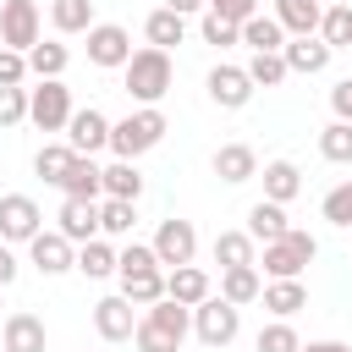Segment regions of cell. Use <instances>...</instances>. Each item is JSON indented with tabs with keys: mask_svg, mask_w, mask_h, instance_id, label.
<instances>
[{
	"mask_svg": "<svg viewBox=\"0 0 352 352\" xmlns=\"http://www.w3.org/2000/svg\"><path fill=\"white\" fill-rule=\"evenodd\" d=\"M116 280H121V297H132L138 308H148V302H160V297H165V264H143V270H121Z\"/></svg>",
	"mask_w": 352,
	"mask_h": 352,
	"instance_id": "20",
	"label": "cell"
},
{
	"mask_svg": "<svg viewBox=\"0 0 352 352\" xmlns=\"http://www.w3.org/2000/svg\"><path fill=\"white\" fill-rule=\"evenodd\" d=\"M143 33H148V44L170 50V44H182V38H187V16H182V11H170V6H160V11H148Z\"/></svg>",
	"mask_w": 352,
	"mask_h": 352,
	"instance_id": "27",
	"label": "cell"
},
{
	"mask_svg": "<svg viewBox=\"0 0 352 352\" xmlns=\"http://www.w3.org/2000/svg\"><path fill=\"white\" fill-rule=\"evenodd\" d=\"M319 154H324L330 165H352V121H330V126L319 132Z\"/></svg>",
	"mask_w": 352,
	"mask_h": 352,
	"instance_id": "38",
	"label": "cell"
},
{
	"mask_svg": "<svg viewBox=\"0 0 352 352\" xmlns=\"http://www.w3.org/2000/svg\"><path fill=\"white\" fill-rule=\"evenodd\" d=\"M0 352H6V341H0Z\"/></svg>",
	"mask_w": 352,
	"mask_h": 352,
	"instance_id": "49",
	"label": "cell"
},
{
	"mask_svg": "<svg viewBox=\"0 0 352 352\" xmlns=\"http://www.w3.org/2000/svg\"><path fill=\"white\" fill-rule=\"evenodd\" d=\"M28 121V88H0V126H22Z\"/></svg>",
	"mask_w": 352,
	"mask_h": 352,
	"instance_id": "43",
	"label": "cell"
},
{
	"mask_svg": "<svg viewBox=\"0 0 352 352\" xmlns=\"http://www.w3.org/2000/svg\"><path fill=\"white\" fill-rule=\"evenodd\" d=\"M236 330H242V308H236V302H226V297L209 292V297L192 308V336H198L204 346H231Z\"/></svg>",
	"mask_w": 352,
	"mask_h": 352,
	"instance_id": "6",
	"label": "cell"
},
{
	"mask_svg": "<svg viewBox=\"0 0 352 352\" xmlns=\"http://www.w3.org/2000/svg\"><path fill=\"white\" fill-rule=\"evenodd\" d=\"M258 352H302V341H297V330L286 319H275V324L258 330Z\"/></svg>",
	"mask_w": 352,
	"mask_h": 352,
	"instance_id": "40",
	"label": "cell"
},
{
	"mask_svg": "<svg viewBox=\"0 0 352 352\" xmlns=\"http://www.w3.org/2000/svg\"><path fill=\"white\" fill-rule=\"evenodd\" d=\"M0 44L22 50V55L38 44V6L33 0H0Z\"/></svg>",
	"mask_w": 352,
	"mask_h": 352,
	"instance_id": "7",
	"label": "cell"
},
{
	"mask_svg": "<svg viewBox=\"0 0 352 352\" xmlns=\"http://www.w3.org/2000/svg\"><path fill=\"white\" fill-rule=\"evenodd\" d=\"M11 280H16V253L0 242V286H11Z\"/></svg>",
	"mask_w": 352,
	"mask_h": 352,
	"instance_id": "46",
	"label": "cell"
},
{
	"mask_svg": "<svg viewBox=\"0 0 352 352\" xmlns=\"http://www.w3.org/2000/svg\"><path fill=\"white\" fill-rule=\"evenodd\" d=\"M209 11H220L226 22H248V16H258V0H209Z\"/></svg>",
	"mask_w": 352,
	"mask_h": 352,
	"instance_id": "44",
	"label": "cell"
},
{
	"mask_svg": "<svg viewBox=\"0 0 352 352\" xmlns=\"http://www.w3.org/2000/svg\"><path fill=\"white\" fill-rule=\"evenodd\" d=\"M132 226H138L132 198H99V231L104 236H132Z\"/></svg>",
	"mask_w": 352,
	"mask_h": 352,
	"instance_id": "33",
	"label": "cell"
},
{
	"mask_svg": "<svg viewBox=\"0 0 352 352\" xmlns=\"http://www.w3.org/2000/svg\"><path fill=\"white\" fill-rule=\"evenodd\" d=\"M248 77H253V88H280V82L292 77V66H286V55H280V50H253Z\"/></svg>",
	"mask_w": 352,
	"mask_h": 352,
	"instance_id": "32",
	"label": "cell"
},
{
	"mask_svg": "<svg viewBox=\"0 0 352 352\" xmlns=\"http://www.w3.org/2000/svg\"><path fill=\"white\" fill-rule=\"evenodd\" d=\"M214 176H220L226 187H242V182L258 176V154H253L248 143H220V148H214Z\"/></svg>",
	"mask_w": 352,
	"mask_h": 352,
	"instance_id": "15",
	"label": "cell"
},
{
	"mask_svg": "<svg viewBox=\"0 0 352 352\" xmlns=\"http://www.w3.org/2000/svg\"><path fill=\"white\" fill-rule=\"evenodd\" d=\"M66 143L77 148V154H99V148H110V121H104V110H72V121H66Z\"/></svg>",
	"mask_w": 352,
	"mask_h": 352,
	"instance_id": "14",
	"label": "cell"
},
{
	"mask_svg": "<svg viewBox=\"0 0 352 352\" xmlns=\"http://www.w3.org/2000/svg\"><path fill=\"white\" fill-rule=\"evenodd\" d=\"M258 242L248 236V231H220L214 236V264L220 270H236V264H258V253H253Z\"/></svg>",
	"mask_w": 352,
	"mask_h": 352,
	"instance_id": "30",
	"label": "cell"
},
{
	"mask_svg": "<svg viewBox=\"0 0 352 352\" xmlns=\"http://www.w3.org/2000/svg\"><path fill=\"white\" fill-rule=\"evenodd\" d=\"M242 44H248V50H280V44H286V28H280V16H275V11H258V16H248V22H242Z\"/></svg>",
	"mask_w": 352,
	"mask_h": 352,
	"instance_id": "28",
	"label": "cell"
},
{
	"mask_svg": "<svg viewBox=\"0 0 352 352\" xmlns=\"http://www.w3.org/2000/svg\"><path fill=\"white\" fill-rule=\"evenodd\" d=\"M0 292H6V286H0Z\"/></svg>",
	"mask_w": 352,
	"mask_h": 352,
	"instance_id": "50",
	"label": "cell"
},
{
	"mask_svg": "<svg viewBox=\"0 0 352 352\" xmlns=\"http://www.w3.org/2000/svg\"><path fill=\"white\" fill-rule=\"evenodd\" d=\"M292 226H286V204H275V198H258L253 209H248V236L253 242H280Z\"/></svg>",
	"mask_w": 352,
	"mask_h": 352,
	"instance_id": "22",
	"label": "cell"
},
{
	"mask_svg": "<svg viewBox=\"0 0 352 352\" xmlns=\"http://www.w3.org/2000/svg\"><path fill=\"white\" fill-rule=\"evenodd\" d=\"M280 55H286V66H292V72L314 77V72H324V66H330V55H336V50H330L324 38H314V33H302V38H286V44H280Z\"/></svg>",
	"mask_w": 352,
	"mask_h": 352,
	"instance_id": "17",
	"label": "cell"
},
{
	"mask_svg": "<svg viewBox=\"0 0 352 352\" xmlns=\"http://www.w3.org/2000/svg\"><path fill=\"white\" fill-rule=\"evenodd\" d=\"M28 258H33L38 275H66V270H77V248H72V236H60V231H38V236L28 242Z\"/></svg>",
	"mask_w": 352,
	"mask_h": 352,
	"instance_id": "10",
	"label": "cell"
},
{
	"mask_svg": "<svg viewBox=\"0 0 352 352\" xmlns=\"http://www.w3.org/2000/svg\"><path fill=\"white\" fill-rule=\"evenodd\" d=\"M55 220H60L55 231L72 236V242H94V236H99V204H88V198H66Z\"/></svg>",
	"mask_w": 352,
	"mask_h": 352,
	"instance_id": "19",
	"label": "cell"
},
{
	"mask_svg": "<svg viewBox=\"0 0 352 352\" xmlns=\"http://www.w3.org/2000/svg\"><path fill=\"white\" fill-rule=\"evenodd\" d=\"M104 198H143V170H138V160H116V165H104Z\"/></svg>",
	"mask_w": 352,
	"mask_h": 352,
	"instance_id": "29",
	"label": "cell"
},
{
	"mask_svg": "<svg viewBox=\"0 0 352 352\" xmlns=\"http://www.w3.org/2000/svg\"><path fill=\"white\" fill-rule=\"evenodd\" d=\"M165 132H170V126H165L160 104H143V110H132L126 121H110V148H116V160H138V154L160 148Z\"/></svg>",
	"mask_w": 352,
	"mask_h": 352,
	"instance_id": "3",
	"label": "cell"
},
{
	"mask_svg": "<svg viewBox=\"0 0 352 352\" xmlns=\"http://www.w3.org/2000/svg\"><path fill=\"white\" fill-rule=\"evenodd\" d=\"M187 330H192V308H187V302H176V297H160V302H148V308H143V319H138L132 341H138V352H182Z\"/></svg>",
	"mask_w": 352,
	"mask_h": 352,
	"instance_id": "1",
	"label": "cell"
},
{
	"mask_svg": "<svg viewBox=\"0 0 352 352\" xmlns=\"http://www.w3.org/2000/svg\"><path fill=\"white\" fill-rule=\"evenodd\" d=\"M264 308H270L275 319H292L297 308H308V286H302V280H270V286H264Z\"/></svg>",
	"mask_w": 352,
	"mask_h": 352,
	"instance_id": "31",
	"label": "cell"
},
{
	"mask_svg": "<svg viewBox=\"0 0 352 352\" xmlns=\"http://www.w3.org/2000/svg\"><path fill=\"white\" fill-rule=\"evenodd\" d=\"M132 308H138V302L121 297V292H116V297H99V302H94V330H99L104 341H132V330H138V314H132Z\"/></svg>",
	"mask_w": 352,
	"mask_h": 352,
	"instance_id": "13",
	"label": "cell"
},
{
	"mask_svg": "<svg viewBox=\"0 0 352 352\" xmlns=\"http://www.w3.org/2000/svg\"><path fill=\"white\" fill-rule=\"evenodd\" d=\"M28 121L38 132H66V121H72V88L60 77H38V88H28Z\"/></svg>",
	"mask_w": 352,
	"mask_h": 352,
	"instance_id": "5",
	"label": "cell"
},
{
	"mask_svg": "<svg viewBox=\"0 0 352 352\" xmlns=\"http://www.w3.org/2000/svg\"><path fill=\"white\" fill-rule=\"evenodd\" d=\"M302 352H352V346H346V341H308Z\"/></svg>",
	"mask_w": 352,
	"mask_h": 352,
	"instance_id": "47",
	"label": "cell"
},
{
	"mask_svg": "<svg viewBox=\"0 0 352 352\" xmlns=\"http://www.w3.org/2000/svg\"><path fill=\"white\" fill-rule=\"evenodd\" d=\"M330 110H336V121H352V77H341L330 88Z\"/></svg>",
	"mask_w": 352,
	"mask_h": 352,
	"instance_id": "45",
	"label": "cell"
},
{
	"mask_svg": "<svg viewBox=\"0 0 352 352\" xmlns=\"http://www.w3.org/2000/svg\"><path fill=\"white\" fill-rule=\"evenodd\" d=\"M198 33H204V44H214V50H231V44H242V28H236V22H226L220 11H204Z\"/></svg>",
	"mask_w": 352,
	"mask_h": 352,
	"instance_id": "39",
	"label": "cell"
},
{
	"mask_svg": "<svg viewBox=\"0 0 352 352\" xmlns=\"http://www.w3.org/2000/svg\"><path fill=\"white\" fill-rule=\"evenodd\" d=\"M319 258V242L308 236V231H286L280 242H264V275L270 280H297L302 275V264H314Z\"/></svg>",
	"mask_w": 352,
	"mask_h": 352,
	"instance_id": "4",
	"label": "cell"
},
{
	"mask_svg": "<svg viewBox=\"0 0 352 352\" xmlns=\"http://www.w3.org/2000/svg\"><path fill=\"white\" fill-rule=\"evenodd\" d=\"M72 160H77V148H72V143H44V148L33 154V170H38L44 182H55V187H60V176L72 170Z\"/></svg>",
	"mask_w": 352,
	"mask_h": 352,
	"instance_id": "36",
	"label": "cell"
},
{
	"mask_svg": "<svg viewBox=\"0 0 352 352\" xmlns=\"http://www.w3.org/2000/svg\"><path fill=\"white\" fill-rule=\"evenodd\" d=\"M28 82V55L0 44V88H22Z\"/></svg>",
	"mask_w": 352,
	"mask_h": 352,
	"instance_id": "42",
	"label": "cell"
},
{
	"mask_svg": "<svg viewBox=\"0 0 352 352\" xmlns=\"http://www.w3.org/2000/svg\"><path fill=\"white\" fill-rule=\"evenodd\" d=\"M165 6H170V11H182V16H187V11H204V6H209V0H165Z\"/></svg>",
	"mask_w": 352,
	"mask_h": 352,
	"instance_id": "48",
	"label": "cell"
},
{
	"mask_svg": "<svg viewBox=\"0 0 352 352\" xmlns=\"http://www.w3.org/2000/svg\"><path fill=\"white\" fill-rule=\"evenodd\" d=\"M220 297H226V302H236V308L258 302V297H264L258 264H236V270H220Z\"/></svg>",
	"mask_w": 352,
	"mask_h": 352,
	"instance_id": "23",
	"label": "cell"
},
{
	"mask_svg": "<svg viewBox=\"0 0 352 352\" xmlns=\"http://www.w3.org/2000/svg\"><path fill=\"white\" fill-rule=\"evenodd\" d=\"M154 253H160V264H192V253H198V231H192V220H160V231H154Z\"/></svg>",
	"mask_w": 352,
	"mask_h": 352,
	"instance_id": "12",
	"label": "cell"
},
{
	"mask_svg": "<svg viewBox=\"0 0 352 352\" xmlns=\"http://www.w3.org/2000/svg\"><path fill=\"white\" fill-rule=\"evenodd\" d=\"M0 341H6V352H44V319L28 314V308H16V314H6Z\"/></svg>",
	"mask_w": 352,
	"mask_h": 352,
	"instance_id": "16",
	"label": "cell"
},
{
	"mask_svg": "<svg viewBox=\"0 0 352 352\" xmlns=\"http://www.w3.org/2000/svg\"><path fill=\"white\" fill-rule=\"evenodd\" d=\"M60 192H66V198H88V204L104 198V170L94 165V154H77V160H72V170L60 176Z\"/></svg>",
	"mask_w": 352,
	"mask_h": 352,
	"instance_id": "18",
	"label": "cell"
},
{
	"mask_svg": "<svg viewBox=\"0 0 352 352\" xmlns=\"http://www.w3.org/2000/svg\"><path fill=\"white\" fill-rule=\"evenodd\" d=\"M121 72H126V94H132L138 104H160V99L170 94V82H176L170 50H160V44H148V50H132V60H126Z\"/></svg>",
	"mask_w": 352,
	"mask_h": 352,
	"instance_id": "2",
	"label": "cell"
},
{
	"mask_svg": "<svg viewBox=\"0 0 352 352\" xmlns=\"http://www.w3.org/2000/svg\"><path fill=\"white\" fill-rule=\"evenodd\" d=\"M209 99L220 104V110H242L248 99H253V77H248V66H209Z\"/></svg>",
	"mask_w": 352,
	"mask_h": 352,
	"instance_id": "11",
	"label": "cell"
},
{
	"mask_svg": "<svg viewBox=\"0 0 352 352\" xmlns=\"http://www.w3.org/2000/svg\"><path fill=\"white\" fill-rule=\"evenodd\" d=\"M44 231V214L28 192H6L0 198V242H33Z\"/></svg>",
	"mask_w": 352,
	"mask_h": 352,
	"instance_id": "8",
	"label": "cell"
},
{
	"mask_svg": "<svg viewBox=\"0 0 352 352\" xmlns=\"http://www.w3.org/2000/svg\"><path fill=\"white\" fill-rule=\"evenodd\" d=\"M209 292H214V286H209V275H204L198 264H176V270H165V297H176V302H187V308H198Z\"/></svg>",
	"mask_w": 352,
	"mask_h": 352,
	"instance_id": "21",
	"label": "cell"
},
{
	"mask_svg": "<svg viewBox=\"0 0 352 352\" xmlns=\"http://www.w3.org/2000/svg\"><path fill=\"white\" fill-rule=\"evenodd\" d=\"M66 60H72V50H66V44H44V38H38V44L28 50V72H33V77H60V72H66Z\"/></svg>",
	"mask_w": 352,
	"mask_h": 352,
	"instance_id": "37",
	"label": "cell"
},
{
	"mask_svg": "<svg viewBox=\"0 0 352 352\" xmlns=\"http://www.w3.org/2000/svg\"><path fill=\"white\" fill-rule=\"evenodd\" d=\"M50 22H55V33H88L94 28V0H55Z\"/></svg>",
	"mask_w": 352,
	"mask_h": 352,
	"instance_id": "34",
	"label": "cell"
},
{
	"mask_svg": "<svg viewBox=\"0 0 352 352\" xmlns=\"http://www.w3.org/2000/svg\"><path fill=\"white\" fill-rule=\"evenodd\" d=\"M275 16H280V28H286L292 38H302V33H319L324 6H319V0H275Z\"/></svg>",
	"mask_w": 352,
	"mask_h": 352,
	"instance_id": "25",
	"label": "cell"
},
{
	"mask_svg": "<svg viewBox=\"0 0 352 352\" xmlns=\"http://www.w3.org/2000/svg\"><path fill=\"white\" fill-rule=\"evenodd\" d=\"M297 192H302V170H297L292 160H270V165H264V198L292 204Z\"/></svg>",
	"mask_w": 352,
	"mask_h": 352,
	"instance_id": "26",
	"label": "cell"
},
{
	"mask_svg": "<svg viewBox=\"0 0 352 352\" xmlns=\"http://www.w3.org/2000/svg\"><path fill=\"white\" fill-rule=\"evenodd\" d=\"M319 38H324L330 50H346V44H352V6H346V0L324 6V16H319Z\"/></svg>",
	"mask_w": 352,
	"mask_h": 352,
	"instance_id": "35",
	"label": "cell"
},
{
	"mask_svg": "<svg viewBox=\"0 0 352 352\" xmlns=\"http://www.w3.org/2000/svg\"><path fill=\"white\" fill-rule=\"evenodd\" d=\"M88 60L94 66H126L132 60V33L121 22H94L88 28Z\"/></svg>",
	"mask_w": 352,
	"mask_h": 352,
	"instance_id": "9",
	"label": "cell"
},
{
	"mask_svg": "<svg viewBox=\"0 0 352 352\" xmlns=\"http://www.w3.org/2000/svg\"><path fill=\"white\" fill-rule=\"evenodd\" d=\"M77 270H82L88 280H104V275H116V270H121V253H116L104 236H94V242H77Z\"/></svg>",
	"mask_w": 352,
	"mask_h": 352,
	"instance_id": "24",
	"label": "cell"
},
{
	"mask_svg": "<svg viewBox=\"0 0 352 352\" xmlns=\"http://www.w3.org/2000/svg\"><path fill=\"white\" fill-rule=\"evenodd\" d=\"M324 220L341 226V231H352V182H341V187L324 192Z\"/></svg>",
	"mask_w": 352,
	"mask_h": 352,
	"instance_id": "41",
	"label": "cell"
}]
</instances>
